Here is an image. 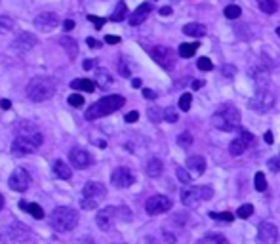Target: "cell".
Segmentation results:
<instances>
[{
    "mask_svg": "<svg viewBox=\"0 0 280 244\" xmlns=\"http://www.w3.org/2000/svg\"><path fill=\"white\" fill-rule=\"evenodd\" d=\"M252 214H254V206H252V204H242L239 210H237V216H239L240 220L252 218Z\"/></svg>",
    "mask_w": 280,
    "mask_h": 244,
    "instance_id": "e575fe53",
    "label": "cell"
},
{
    "mask_svg": "<svg viewBox=\"0 0 280 244\" xmlns=\"http://www.w3.org/2000/svg\"><path fill=\"white\" fill-rule=\"evenodd\" d=\"M212 196H214V191L208 185H202V187H191V185H187L181 191V202L185 206H189V208H195L202 200H210Z\"/></svg>",
    "mask_w": 280,
    "mask_h": 244,
    "instance_id": "8992f818",
    "label": "cell"
},
{
    "mask_svg": "<svg viewBox=\"0 0 280 244\" xmlns=\"http://www.w3.org/2000/svg\"><path fill=\"white\" fill-rule=\"evenodd\" d=\"M240 16H242V10H240V6H237V4H229V6L225 8V17H227V19H239Z\"/></svg>",
    "mask_w": 280,
    "mask_h": 244,
    "instance_id": "d6a6232c",
    "label": "cell"
},
{
    "mask_svg": "<svg viewBox=\"0 0 280 244\" xmlns=\"http://www.w3.org/2000/svg\"><path fill=\"white\" fill-rule=\"evenodd\" d=\"M267 166L271 168V172H280V160L276 158V156H274V158H269Z\"/></svg>",
    "mask_w": 280,
    "mask_h": 244,
    "instance_id": "bcb514c9",
    "label": "cell"
},
{
    "mask_svg": "<svg viewBox=\"0 0 280 244\" xmlns=\"http://www.w3.org/2000/svg\"><path fill=\"white\" fill-rule=\"evenodd\" d=\"M191 103H193V96H191L189 92H185L181 98H179V109H181V111H189Z\"/></svg>",
    "mask_w": 280,
    "mask_h": 244,
    "instance_id": "74e56055",
    "label": "cell"
},
{
    "mask_svg": "<svg viewBox=\"0 0 280 244\" xmlns=\"http://www.w3.org/2000/svg\"><path fill=\"white\" fill-rule=\"evenodd\" d=\"M86 44H88L90 48H99V46H101V44H99L96 38H91V36H88V38H86Z\"/></svg>",
    "mask_w": 280,
    "mask_h": 244,
    "instance_id": "f5cc1de1",
    "label": "cell"
},
{
    "mask_svg": "<svg viewBox=\"0 0 280 244\" xmlns=\"http://www.w3.org/2000/svg\"><path fill=\"white\" fill-rule=\"evenodd\" d=\"M149 118L153 122H160L162 118H164V111L162 109H155V107H151L149 109Z\"/></svg>",
    "mask_w": 280,
    "mask_h": 244,
    "instance_id": "60d3db41",
    "label": "cell"
},
{
    "mask_svg": "<svg viewBox=\"0 0 280 244\" xmlns=\"http://www.w3.org/2000/svg\"><path fill=\"white\" fill-rule=\"evenodd\" d=\"M143 96H145L147 99H155V98H157V92H155V90L145 88V90H143Z\"/></svg>",
    "mask_w": 280,
    "mask_h": 244,
    "instance_id": "816d5d0a",
    "label": "cell"
},
{
    "mask_svg": "<svg viewBox=\"0 0 280 244\" xmlns=\"http://www.w3.org/2000/svg\"><path fill=\"white\" fill-rule=\"evenodd\" d=\"M14 19L10 16H0V33H8L14 29Z\"/></svg>",
    "mask_w": 280,
    "mask_h": 244,
    "instance_id": "836d02e7",
    "label": "cell"
},
{
    "mask_svg": "<svg viewBox=\"0 0 280 244\" xmlns=\"http://www.w3.org/2000/svg\"><path fill=\"white\" fill-rule=\"evenodd\" d=\"M198 244H229V240L223 235H206L198 240Z\"/></svg>",
    "mask_w": 280,
    "mask_h": 244,
    "instance_id": "1f68e13d",
    "label": "cell"
},
{
    "mask_svg": "<svg viewBox=\"0 0 280 244\" xmlns=\"http://www.w3.org/2000/svg\"><path fill=\"white\" fill-rule=\"evenodd\" d=\"M248 107L252 111H256V113H267V111H271L272 107H274V96H272L271 92H267V90L256 92L250 98V101H248Z\"/></svg>",
    "mask_w": 280,
    "mask_h": 244,
    "instance_id": "52a82bcc",
    "label": "cell"
},
{
    "mask_svg": "<svg viewBox=\"0 0 280 244\" xmlns=\"http://www.w3.org/2000/svg\"><path fill=\"white\" fill-rule=\"evenodd\" d=\"M254 143V136L250 134V132L246 130H242L240 132V136L239 138H235L231 141V145H229V151H231V155L232 156H240L244 151H246L248 147Z\"/></svg>",
    "mask_w": 280,
    "mask_h": 244,
    "instance_id": "7c38bea8",
    "label": "cell"
},
{
    "mask_svg": "<svg viewBox=\"0 0 280 244\" xmlns=\"http://www.w3.org/2000/svg\"><path fill=\"white\" fill-rule=\"evenodd\" d=\"M133 181H135V178H133V174H132L130 168H124V166H120V168H116V170L111 174V183L118 189L130 187Z\"/></svg>",
    "mask_w": 280,
    "mask_h": 244,
    "instance_id": "8fae6325",
    "label": "cell"
},
{
    "mask_svg": "<svg viewBox=\"0 0 280 244\" xmlns=\"http://www.w3.org/2000/svg\"><path fill=\"white\" fill-rule=\"evenodd\" d=\"M54 174L61 179H69L71 178V168H69L63 160H58V162L54 164Z\"/></svg>",
    "mask_w": 280,
    "mask_h": 244,
    "instance_id": "f1b7e54d",
    "label": "cell"
},
{
    "mask_svg": "<svg viewBox=\"0 0 280 244\" xmlns=\"http://www.w3.org/2000/svg\"><path fill=\"white\" fill-rule=\"evenodd\" d=\"M8 185L12 191L23 193V191H27L29 185H31V176H29L27 170H23V168H16V170L12 172V176H10Z\"/></svg>",
    "mask_w": 280,
    "mask_h": 244,
    "instance_id": "9c48e42d",
    "label": "cell"
},
{
    "mask_svg": "<svg viewBox=\"0 0 280 244\" xmlns=\"http://www.w3.org/2000/svg\"><path fill=\"white\" fill-rule=\"evenodd\" d=\"M210 218H214V220H223V221H232V214L229 212H223V214H217V212H210Z\"/></svg>",
    "mask_w": 280,
    "mask_h": 244,
    "instance_id": "f6af8a7d",
    "label": "cell"
},
{
    "mask_svg": "<svg viewBox=\"0 0 280 244\" xmlns=\"http://www.w3.org/2000/svg\"><path fill=\"white\" fill-rule=\"evenodd\" d=\"M204 86V80H195L193 82V90H198V88H202Z\"/></svg>",
    "mask_w": 280,
    "mask_h": 244,
    "instance_id": "94428289",
    "label": "cell"
},
{
    "mask_svg": "<svg viewBox=\"0 0 280 244\" xmlns=\"http://www.w3.org/2000/svg\"><path fill=\"white\" fill-rule=\"evenodd\" d=\"M172 208V198H168L166 195H155L147 198L145 202V210L151 216H157V214H164Z\"/></svg>",
    "mask_w": 280,
    "mask_h": 244,
    "instance_id": "ba28073f",
    "label": "cell"
},
{
    "mask_svg": "<svg viewBox=\"0 0 280 244\" xmlns=\"http://www.w3.org/2000/svg\"><path fill=\"white\" fill-rule=\"evenodd\" d=\"M254 181H256V189L261 193V191H265L267 189V179H265L263 172H257L256 178H254Z\"/></svg>",
    "mask_w": 280,
    "mask_h": 244,
    "instance_id": "f35d334b",
    "label": "cell"
},
{
    "mask_svg": "<svg viewBox=\"0 0 280 244\" xmlns=\"http://www.w3.org/2000/svg\"><path fill=\"white\" fill-rule=\"evenodd\" d=\"M235 73H237V69H235L232 65H225V67H223V74H225V76H232Z\"/></svg>",
    "mask_w": 280,
    "mask_h": 244,
    "instance_id": "681fc988",
    "label": "cell"
},
{
    "mask_svg": "<svg viewBox=\"0 0 280 244\" xmlns=\"http://www.w3.org/2000/svg\"><path fill=\"white\" fill-rule=\"evenodd\" d=\"M84 196H91V198H103V196L107 195V189H105V185L103 183H99V181H88L86 185H84L82 189Z\"/></svg>",
    "mask_w": 280,
    "mask_h": 244,
    "instance_id": "ac0fdd59",
    "label": "cell"
},
{
    "mask_svg": "<svg viewBox=\"0 0 280 244\" xmlns=\"http://www.w3.org/2000/svg\"><path fill=\"white\" fill-rule=\"evenodd\" d=\"M177 118H179L177 111H175L173 107H166L164 109V120L170 122V124H173V122H177Z\"/></svg>",
    "mask_w": 280,
    "mask_h": 244,
    "instance_id": "8d00e7d4",
    "label": "cell"
},
{
    "mask_svg": "<svg viewBox=\"0 0 280 244\" xmlns=\"http://www.w3.org/2000/svg\"><path fill=\"white\" fill-rule=\"evenodd\" d=\"M172 14V8L170 6H164V8H160V16H170Z\"/></svg>",
    "mask_w": 280,
    "mask_h": 244,
    "instance_id": "91938a15",
    "label": "cell"
},
{
    "mask_svg": "<svg viewBox=\"0 0 280 244\" xmlns=\"http://www.w3.org/2000/svg\"><path fill=\"white\" fill-rule=\"evenodd\" d=\"M19 208H23V210L29 212L34 220H42V218H44V210H42L38 204H27L25 200H21V202H19Z\"/></svg>",
    "mask_w": 280,
    "mask_h": 244,
    "instance_id": "4316f807",
    "label": "cell"
},
{
    "mask_svg": "<svg viewBox=\"0 0 280 244\" xmlns=\"http://www.w3.org/2000/svg\"><path fill=\"white\" fill-rule=\"evenodd\" d=\"M126 16H128V6H126V2H118L115 12H113V16H111V21H122V19H126Z\"/></svg>",
    "mask_w": 280,
    "mask_h": 244,
    "instance_id": "4dcf8cb0",
    "label": "cell"
},
{
    "mask_svg": "<svg viewBox=\"0 0 280 244\" xmlns=\"http://www.w3.org/2000/svg\"><path fill=\"white\" fill-rule=\"evenodd\" d=\"M151 12H153V6H151L149 2H143L141 6L135 8V12H133L132 16H130V25H133V27H135V25H141L147 19V16Z\"/></svg>",
    "mask_w": 280,
    "mask_h": 244,
    "instance_id": "d6986e66",
    "label": "cell"
},
{
    "mask_svg": "<svg viewBox=\"0 0 280 244\" xmlns=\"http://www.w3.org/2000/svg\"><path fill=\"white\" fill-rule=\"evenodd\" d=\"M177 145L183 147V149L191 147L193 145V136H191L189 132H183V134H179V138H177Z\"/></svg>",
    "mask_w": 280,
    "mask_h": 244,
    "instance_id": "d590c367",
    "label": "cell"
},
{
    "mask_svg": "<svg viewBox=\"0 0 280 244\" xmlns=\"http://www.w3.org/2000/svg\"><path fill=\"white\" fill-rule=\"evenodd\" d=\"M50 223L52 227L59 231V233H67V231H73L78 225V212L69 208V206H59L52 212L50 216Z\"/></svg>",
    "mask_w": 280,
    "mask_h": 244,
    "instance_id": "3957f363",
    "label": "cell"
},
{
    "mask_svg": "<svg viewBox=\"0 0 280 244\" xmlns=\"http://www.w3.org/2000/svg\"><path fill=\"white\" fill-rule=\"evenodd\" d=\"M59 44L63 46V50L67 52V56H69V57H76V54H78V44H76V40H74V38H71V36H61Z\"/></svg>",
    "mask_w": 280,
    "mask_h": 244,
    "instance_id": "cb8c5ba5",
    "label": "cell"
},
{
    "mask_svg": "<svg viewBox=\"0 0 280 244\" xmlns=\"http://www.w3.org/2000/svg\"><path fill=\"white\" fill-rule=\"evenodd\" d=\"M118 214H120L118 208H115V206H107V208L99 210V214L96 216V223H98L103 231H109V229H113V225H115L116 220H118Z\"/></svg>",
    "mask_w": 280,
    "mask_h": 244,
    "instance_id": "30bf717a",
    "label": "cell"
},
{
    "mask_svg": "<svg viewBox=\"0 0 280 244\" xmlns=\"http://www.w3.org/2000/svg\"><path fill=\"white\" fill-rule=\"evenodd\" d=\"M2 206H4V198H2V195H0V210H2Z\"/></svg>",
    "mask_w": 280,
    "mask_h": 244,
    "instance_id": "e7e4bbea",
    "label": "cell"
},
{
    "mask_svg": "<svg viewBox=\"0 0 280 244\" xmlns=\"http://www.w3.org/2000/svg\"><path fill=\"white\" fill-rule=\"evenodd\" d=\"M33 46H36V36L33 33H21L16 40L12 42V48L16 50V52H19V54L29 52Z\"/></svg>",
    "mask_w": 280,
    "mask_h": 244,
    "instance_id": "e0dca14e",
    "label": "cell"
},
{
    "mask_svg": "<svg viewBox=\"0 0 280 244\" xmlns=\"http://www.w3.org/2000/svg\"><path fill=\"white\" fill-rule=\"evenodd\" d=\"M56 80L50 76H36L27 84V98L31 101H46L56 94Z\"/></svg>",
    "mask_w": 280,
    "mask_h": 244,
    "instance_id": "6da1fadb",
    "label": "cell"
},
{
    "mask_svg": "<svg viewBox=\"0 0 280 244\" xmlns=\"http://www.w3.org/2000/svg\"><path fill=\"white\" fill-rule=\"evenodd\" d=\"M137 118H139V113H137V111H132V113L126 114V122H128V124H133V122H137Z\"/></svg>",
    "mask_w": 280,
    "mask_h": 244,
    "instance_id": "c3c4849f",
    "label": "cell"
},
{
    "mask_svg": "<svg viewBox=\"0 0 280 244\" xmlns=\"http://www.w3.org/2000/svg\"><path fill=\"white\" fill-rule=\"evenodd\" d=\"M80 206H82L84 210H94V208L98 206V200L91 198V196H84L82 200H80Z\"/></svg>",
    "mask_w": 280,
    "mask_h": 244,
    "instance_id": "b9f144b4",
    "label": "cell"
},
{
    "mask_svg": "<svg viewBox=\"0 0 280 244\" xmlns=\"http://www.w3.org/2000/svg\"><path fill=\"white\" fill-rule=\"evenodd\" d=\"M96 82H98L101 88H107V86H111L113 84V76H111V73H109L107 69H96Z\"/></svg>",
    "mask_w": 280,
    "mask_h": 244,
    "instance_id": "d4e9b609",
    "label": "cell"
},
{
    "mask_svg": "<svg viewBox=\"0 0 280 244\" xmlns=\"http://www.w3.org/2000/svg\"><path fill=\"white\" fill-rule=\"evenodd\" d=\"M105 42H107V44H118V42H120V36H115V34H107V36H105Z\"/></svg>",
    "mask_w": 280,
    "mask_h": 244,
    "instance_id": "f907efd6",
    "label": "cell"
},
{
    "mask_svg": "<svg viewBox=\"0 0 280 244\" xmlns=\"http://www.w3.org/2000/svg\"><path fill=\"white\" fill-rule=\"evenodd\" d=\"M272 141H274V139H272V132H265V143H269V145H271Z\"/></svg>",
    "mask_w": 280,
    "mask_h": 244,
    "instance_id": "680465c9",
    "label": "cell"
},
{
    "mask_svg": "<svg viewBox=\"0 0 280 244\" xmlns=\"http://www.w3.org/2000/svg\"><path fill=\"white\" fill-rule=\"evenodd\" d=\"M69 105H73V107H82L84 105V98L80 96V94H73V96H69Z\"/></svg>",
    "mask_w": 280,
    "mask_h": 244,
    "instance_id": "ee69618b",
    "label": "cell"
},
{
    "mask_svg": "<svg viewBox=\"0 0 280 244\" xmlns=\"http://www.w3.org/2000/svg\"><path fill=\"white\" fill-rule=\"evenodd\" d=\"M197 50H198V42H185V44H179V56L191 57L197 54Z\"/></svg>",
    "mask_w": 280,
    "mask_h": 244,
    "instance_id": "f546056e",
    "label": "cell"
},
{
    "mask_svg": "<svg viewBox=\"0 0 280 244\" xmlns=\"http://www.w3.org/2000/svg\"><path fill=\"white\" fill-rule=\"evenodd\" d=\"M59 23V17L58 14H54V12H42L38 16L34 17V27L36 29H40V31H52V29H56Z\"/></svg>",
    "mask_w": 280,
    "mask_h": 244,
    "instance_id": "5bb4252c",
    "label": "cell"
},
{
    "mask_svg": "<svg viewBox=\"0 0 280 244\" xmlns=\"http://www.w3.org/2000/svg\"><path fill=\"white\" fill-rule=\"evenodd\" d=\"M250 74H252V80L256 82V86H259V88L269 84V71L263 69V67H254L250 71Z\"/></svg>",
    "mask_w": 280,
    "mask_h": 244,
    "instance_id": "44dd1931",
    "label": "cell"
},
{
    "mask_svg": "<svg viewBox=\"0 0 280 244\" xmlns=\"http://www.w3.org/2000/svg\"><path fill=\"white\" fill-rule=\"evenodd\" d=\"M71 88L73 90H80V92H88V94H91L94 90H96V84L91 80H88V78H76V80L71 82Z\"/></svg>",
    "mask_w": 280,
    "mask_h": 244,
    "instance_id": "484cf974",
    "label": "cell"
},
{
    "mask_svg": "<svg viewBox=\"0 0 280 244\" xmlns=\"http://www.w3.org/2000/svg\"><path fill=\"white\" fill-rule=\"evenodd\" d=\"M120 73H122L124 76H130V69L124 65V61H120Z\"/></svg>",
    "mask_w": 280,
    "mask_h": 244,
    "instance_id": "6f0895ef",
    "label": "cell"
},
{
    "mask_svg": "<svg viewBox=\"0 0 280 244\" xmlns=\"http://www.w3.org/2000/svg\"><path fill=\"white\" fill-rule=\"evenodd\" d=\"M94 65H96V61H94V59H86V61L82 63V67L86 69V71H90V69H91Z\"/></svg>",
    "mask_w": 280,
    "mask_h": 244,
    "instance_id": "9f6ffc18",
    "label": "cell"
},
{
    "mask_svg": "<svg viewBox=\"0 0 280 244\" xmlns=\"http://www.w3.org/2000/svg\"><path fill=\"white\" fill-rule=\"evenodd\" d=\"M42 134L38 132H31V134H19L14 141H12V155L23 156L34 153L38 147L42 145Z\"/></svg>",
    "mask_w": 280,
    "mask_h": 244,
    "instance_id": "5b68a950",
    "label": "cell"
},
{
    "mask_svg": "<svg viewBox=\"0 0 280 244\" xmlns=\"http://www.w3.org/2000/svg\"><path fill=\"white\" fill-rule=\"evenodd\" d=\"M197 67L200 69V71H212V69H214V63H212L208 57H200V59H198V63H197Z\"/></svg>",
    "mask_w": 280,
    "mask_h": 244,
    "instance_id": "7bdbcfd3",
    "label": "cell"
},
{
    "mask_svg": "<svg viewBox=\"0 0 280 244\" xmlns=\"http://www.w3.org/2000/svg\"><path fill=\"white\" fill-rule=\"evenodd\" d=\"M183 33L187 34V36H195V38H200V36H204L206 34V27L202 23H187L183 27Z\"/></svg>",
    "mask_w": 280,
    "mask_h": 244,
    "instance_id": "7402d4cb",
    "label": "cell"
},
{
    "mask_svg": "<svg viewBox=\"0 0 280 244\" xmlns=\"http://www.w3.org/2000/svg\"><path fill=\"white\" fill-rule=\"evenodd\" d=\"M151 56H153V59L157 61L158 65L164 67V69H170L173 65L172 50L168 48V46H157V48L151 52Z\"/></svg>",
    "mask_w": 280,
    "mask_h": 244,
    "instance_id": "9a60e30c",
    "label": "cell"
},
{
    "mask_svg": "<svg viewBox=\"0 0 280 244\" xmlns=\"http://www.w3.org/2000/svg\"><path fill=\"white\" fill-rule=\"evenodd\" d=\"M225 2H231V0H225Z\"/></svg>",
    "mask_w": 280,
    "mask_h": 244,
    "instance_id": "003e7915",
    "label": "cell"
},
{
    "mask_svg": "<svg viewBox=\"0 0 280 244\" xmlns=\"http://www.w3.org/2000/svg\"><path fill=\"white\" fill-rule=\"evenodd\" d=\"M162 170H164V164H162L160 158H151L147 162V168H145L149 178H158L162 174Z\"/></svg>",
    "mask_w": 280,
    "mask_h": 244,
    "instance_id": "603a6c76",
    "label": "cell"
},
{
    "mask_svg": "<svg viewBox=\"0 0 280 244\" xmlns=\"http://www.w3.org/2000/svg\"><path fill=\"white\" fill-rule=\"evenodd\" d=\"M0 107H2L4 111H8V109H12V101H10V99H2V101H0Z\"/></svg>",
    "mask_w": 280,
    "mask_h": 244,
    "instance_id": "11a10c76",
    "label": "cell"
},
{
    "mask_svg": "<svg viewBox=\"0 0 280 244\" xmlns=\"http://www.w3.org/2000/svg\"><path fill=\"white\" fill-rule=\"evenodd\" d=\"M69 158H71V164H73L74 168H88L91 162H94V158L88 151H84V149H73L71 153H69Z\"/></svg>",
    "mask_w": 280,
    "mask_h": 244,
    "instance_id": "2e32d148",
    "label": "cell"
},
{
    "mask_svg": "<svg viewBox=\"0 0 280 244\" xmlns=\"http://www.w3.org/2000/svg\"><path fill=\"white\" fill-rule=\"evenodd\" d=\"M276 34H278V36H280V27H278V29H276Z\"/></svg>",
    "mask_w": 280,
    "mask_h": 244,
    "instance_id": "03108f58",
    "label": "cell"
},
{
    "mask_svg": "<svg viewBox=\"0 0 280 244\" xmlns=\"http://www.w3.org/2000/svg\"><path fill=\"white\" fill-rule=\"evenodd\" d=\"M187 168H189L195 176H200L202 172L206 170V160H204L200 155H193L187 158Z\"/></svg>",
    "mask_w": 280,
    "mask_h": 244,
    "instance_id": "ffe728a7",
    "label": "cell"
},
{
    "mask_svg": "<svg viewBox=\"0 0 280 244\" xmlns=\"http://www.w3.org/2000/svg\"><path fill=\"white\" fill-rule=\"evenodd\" d=\"M88 19H90L91 23L96 25V29H101V27H103V23H105V19H101V17H96V16H88Z\"/></svg>",
    "mask_w": 280,
    "mask_h": 244,
    "instance_id": "7dc6e473",
    "label": "cell"
},
{
    "mask_svg": "<svg viewBox=\"0 0 280 244\" xmlns=\"http://www.w3.org/2000/svg\"><path fill=\"white\" fill-rule=\"evenodd\" d=\"M257 6L263 14H274L278 10V0H257Z\"/></svg>",
    "mask_w": 280,
    "mask_h": 244,
    "instance_id": "83f0119b",
    "label": "cell"
},
{
    "mask_svg": "<svg viewBox=\"0 0 280 244\" xmlns=\"http://www.w3.org/2000/svg\"><path fill=\"white\" fill-rule=\"evenodd\" d=\"M164 236H166V240H168V242H173V240H175V236H173V235H168V233H164Z\"/></svg>",
    "mask_w": 280,
    "mask_h": 244,
    "instance_id": "be15d7a7",
    "label": "cell"
},
{
    "mask_svg": "<svg viewBox=\"0 0 280 244\" xmlns=\"http://www.w3.org/2000/svg\"><path fill=\"white\" fill-rule=\"evenodd\" d=\"M212 124L217 130L223 132H232L240 126V113L237 107L232 105H223L212 116Z\"/></svg>",
    "mask_w": 280,
    "mask_h": 244,
    "instance_id": "277c9868",
    "label": "cell"
},
{
    "mask_svg": "<svg viewBox=\"0 0 280 244\" xmlns=\"http://www.w3.org/2000/svg\"><path fill=\"white\" fill-rule=\"evenodd\" d=\"M257 238H259L261 244H276V240H278V229L274 227L272 223H269V221H263L257 227Z\"/></svg>",
    "mask_w": 280,
    "mask_h": 244,
    "instance_id": "4fadbf2b",
    "label": "cell"
},
{
    "mask_svg": "<svg viewBox=\"0 0 280 244\" xmlns=\"http://www.w3.org/2000/svg\"><path fill=\"white\" fill-rule=\"evenodd\" d=\"M63 29H65V31H73V29H74V21H73V19H67L65 23H63Z\"/></svg>",
    "mask_w": 280,
    "mask_h": 244,
    "instance_id": "db71d44e",
    "label": "cell"
},
{
    "mask_svg": "<svg viewBox=\"0 0 280 244\" xmlns=\"http://www.w3.org/2000/svg\"><path fill=\"white\" fill-rule=\"evenodd\" d=\"M175 174H177V179H179L181 183H185V185H189L191 181H193V176H191V174L185 170V168H177V172H175Z\"/></svg>",
    "mask_w": 280,
    "mask_h": 244,
    "instance_id": "ab89813d",
    "label": "cell"
},
{
    "mask_svg": "<svg viewBox=\"0 0 280 244\" xmlns=\"http://www.w3.org/2000/svg\"><path fill=\"white\" fill-rule=\"evenodd\" d=\"M132 86H133V88H139V86H141V80H139V78H133V80H132Z\"/></svg>",
    "mask_w": 280,
    "mask_h": 244,
    "instance_id": "6125c7cd",
    "label": "cell"
},
{
    "mask_svg": "<svg viewBox=\"0 0 280 244\" xmlns=\"http://www.w3.org/2000/svg\"><path fill=\"white\" fill-rule=\"evenodd\" d=\"M126 99L122 96H105L99 101H96L94 105L88 107L86 111V118L88 120H96V118H101V116H107V114L118 111L120 107H124Z\"/></svg>",
    "mask_w": 280,
    "mask_h": 244,
    "instance_id": "7a4b0ae2",
    "label": "cell"
}]
</instances>
